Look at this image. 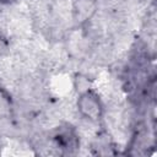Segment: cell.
Returning <instances> with one entry per match:
<instances>
[{
    "mask_svg": "<svg viewBox=\"0 0 157 157\" xmlns=\"http://www.w3.org/2000/svg\"><path fill=\"white\" fill-rule=\"evenodd\" d=\"M49 140L53 148L63 155H74L80 148V135L77 129L70 123L63 121L55 126L49 134Z\"/></svg>",
    "mask_w": 157,
    "mask_h": 157,
    "instance_id": "6da1fadb",
    "label": "cell"
},
{
    "mask_svg": "<svg viewBox=\"0 0 157 157\" xmlns=\"http://www.w3.org/2000/svg\"><path fill=\"white\" fill-rule=\"evenodd\" d=\"M16 0H0V5H2V6H6V5H11V4H13Z\"/></svg>",
    "mask_w": 157,
    "mask_h": 157,
    "instance_id": "8992f818",
    "label": "cell"
},
{
    "mask_svg": "<svg viewBox=\"0 0 157 157\" xmlns=\"http://www.w3.org/2000/svg\"><path fill=\"white\" fill-rule=\"evenodd\" d=\"M71 20L76 27H83L94 20L98 12L97 0H72Z\"/></svg>",
    "mask_w": 157,
    "mask_h": 157,
    "instance_id": "3957f363",
    "label": "cell"
},
{
    "mask_svg": "<svg viewBox=\"0 0 157 157\" xmlns=\"http://www.w3.org/2000/svg\"><path fill=\"white\" fill-rule=\"evenodd\" d=\"M91 85H92V80L90 78L88 75L82 74V72H78V74L75 75V77H74V88L77 92V94L88 90V88H92Z\"/></svg>",
    "mask_w": 157,
    "mask_h": 157,
    "instance_id": "277c9868",
    "label": "cell"
},
{
    "mask_svg": "<svg viewBox=\"0 0 157 157\" xmlns=\"http://www.w3.org/2000/svg\"><path fill=\"white\" fill-rule=\"evenodd\" d=\"M1 137V136H0ZM0 148H1V140H0Z\"/></svg>",
    "mask_w": 157,
    "mask_h": 157,
    "instance_id": "52a82bcc",
    "label": "cell"
},
{
    "mask_svg": "<svg viewBox=\"0 0 157 157\" xmlns=\"http://www.w3.org/2000/svg\"><path fill=\"white\" fill-rule=\"evenodd\" d=\"M76 110L82 119L93 124L99 123L104 117L103 101L93 88H88L77 94Z\"/></svg>",
    "mask_w": 157,
    "mask_h": 157,
    "instance_id": "7a4b0ae2",
    "label": "cell"
},
{
    "mask_svg": "<svg viewBox=\"0 0 157 157\" xmlns=\"http://www.w3.org/2000/svg\"><path fill=\"white\" fill-rule=\"evenodd\" d=\"M10 53V40L2 33H0V59L7 56Z\"/></svg>",
    "mask_w": 157,
    "mask_h": 157,
    "instance_id": "5b68a950",
    "label": "cell"
}]
</instances>
